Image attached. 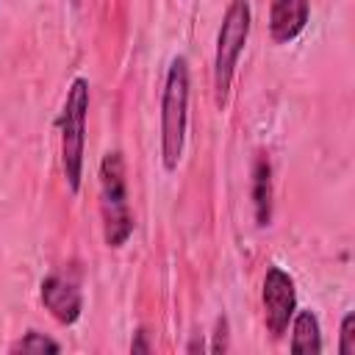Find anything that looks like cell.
<instances>
[{
  "instance_id": "6da1fadb",
  "label": "cell",
  "mask_w": 355,
  "mask_h": 355,
  "mask_svg": "<svg viewBox=\"0 0 355 355\" xmlns=\"http://www.w3.org/2000/svg\"><path fill=\"white\" fill-rule=\"evenodd\" d=\"M189 125V61L175 55L169 61L164 89H161V164L175 172L183 158Z\"/></svg>"
},
{
  "instance_id": "3957f363",
  "label": "cell",
  "mask_w": 355,
  "mask_h": 355,
  "mask_svg": "<svg viewBox=\"0 0 355 355\" xmlns=\"http://www.w3.org/2000/svg\"><path fill=\"white\" fill-rule=\"evenodd\" d=\"M100 216H103L105 244L119 250L133 233V214L125 183V158L119 150H108L100 161Z\"/></svg>"
},
{
  "instance_id": "4fadbf2b",
  "label": "cell",
  "mask_w": 355,
  "mask_h": 355,
  "mask_svg": "<svg viewBox=\"0 0 355 355\" xmlns=\"http://www.w3.org/2000/svg\"><path fill=\"white\" fill-rule=\"evenodd\" d=\"M130 352H150V344H147V333L144 330H136V341H130Z\"/></svg>"
},
{
  "instance_id": "5bb4252c",
  "label": "cell",
  "mask_w": 355,
  "mask_h": 355,
  "mask_svg": "<svg viewBox=\"0 0 355 355\" xmlns=\"http://www.w3.org/2000/svg\"><path fill=\"white\" fill-rule=\"evenodd\" d=\"M197 349H200V352L205 349V344H202V338H194V341H191V344L186 347V352H197Z\"/></svg>"
},
{
  "instance_id": "7a4b0ae2",
  "label": "cell",
  "mask_w": 355,
  "mask_h": 355,
  "mask_svg": "<svg viewBox=\"0 0 355 355\" xmlns=\"http://www.w3.org/2000/svg\"><path fill=\"white\" fill-rule=\"evenodd\" d=\"M86 114H89V80L72 78L67 89V100L61 108V169L72 194L80 191L83 183V155H86Z\"/></svg>"
},
{
  "instance_id": "52a82bcc",
  "label": "cell",
  "mask_w": 355,
  "mask_h": 355,
  "mask_svg": "<svg viewBox=\"0 0 355 355\" xmlns=\"http://www.w3.org/2000/svg\"><path fill=\"white\" fill-rule=\"evenodd\" d=\"M308 0H269V36L275 44H291L308 25Z\"/></svg>"
},
{
  "instance_id": "8992f818",
  "label": "cell",
  "mask_w": 355,
  "mask_h": 355,
  "mask_svg": "<svg viewBox=\"0 0 355 355\" xmlns=\"http://www.w3.org/2000/svg\"><path fill=\"white\" fill-rule=\"evenodd\" d=\"M39 300L42 305L50 311V316L58 322V324H75L83 313V294L80 288L61 277V275H47L39 286Z\"/></svg>"
},
{
  "instance_id": "9c48e42d",
  "label": "cell",
  "mask_w": 355,
  "mask_h": 355,
  "mask_svg": "<svg viewBox=\"0 0 355 355\" xmlns=\"http://www.w3.org/2000/svg\"><path fill=\"white\" fill-rule=\"evenodd\" d=\"M288 347L294 355H319L322 352V327H319V316L311 308L294 311Z\"/></svg>"
},
{
  "instance_id": "8fae6325",
  "label": "cell",
  "mask_w": 355,
  "mask_h": 355,
  "mask_svg": "<svg viewBox=\"0 0 355 355\" xmlns=\"http://www.w3.org/2000/svg\"><path fill=\"white\" fill-rule=\"evenodd\" d=\"M338 355H355V313H344L338 327Z\"/></svg>"
},
{
  "instance_id": "ba28073f",
  "label": "cell",
  "mask_w": 355,
  "mask_h": 355,
  "mask_svg": "<svg viewBox=\"0 0 355 355\" xmlns=\"http://www.w3.org/2000/svg\"><path fill=\"white\" fill-rule=\"evenodd\" d=\"M252 205L258 227H269L272 222V164L266 153H258L252 164Z\"/></svg>"
},
{
  "instance_id": "277c9868",
  "label": "cell",
  "mask_w": 355,
  "mask_h": 355,
  "mask_svg": "<svg viewBox=\"0 0 355 355\" xmlns=\"http://www.w3.org/2000/svg\"><path fill=\"white\" fill-rule=\"evenodd\" d=\"M250 28H252L250 0H230L222 14V25L216 33V53H214V100L219 108L227 105L230 83L239 67V55L244 53V44L250 39Z\"/></svg>"
},
{
  "instance_id": "30bf717a",
  "label": "cell",
  "mask_w": 355,
  "mask_h": 355,
  "mask_svg": "<svg viewBox=\"0 0 355 355\" xmlns=\"http://www.w3.org/2000/svg\"><path fill=\"white\" fill-rule=\"evenodd\" d=\"M8 352H14V355H19V352L22 355H28V352H61V344L44 333H39V330H28L22 338H17L8 347Z\"/></svg>"
},
{
  "instance_id": "5b68a950",
  "label": "cell",
  "mask_w": 355,
  "mask_h": 355,
  "mask_svg": "<svg viewBox=\"0 0 355 355\" xmlns=\"http://www.w3.org/2000/svg\"><path fill=\"white\" fill-rule=\"evenodd\" d=\"M261 302H263V322L266 330L272 333V338H283L291 316L297 311V286L294 277L280 269V266H269L263 275V288H261Z\"/></svg>"
},
{
  "instance_id": "7c38bea8",
  "label": "cell",
  "mask_w": 355,
  "mask_h": 355,
  "mask_svg": "<svg viewBox=\"0 0 355 355\" xmlns=\"http://www.w3.org/2000/svg\"><path fill=\"white\" fill-rule=\"evenodd\" d=\"M211 352H227V319L225 316L216 319V336H214Z\"/></svg>"
}]
</instances>
